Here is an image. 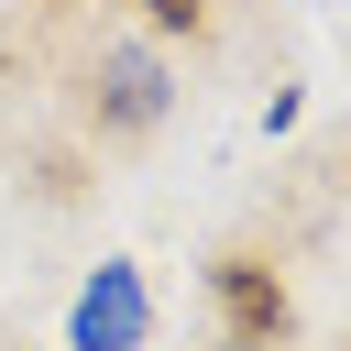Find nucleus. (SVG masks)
I'll use <instances>...</instances> for the list:
<instances>
[{
  "instance_id": "nucleus-1",
  "label": "nucleus",
  "mask_w": 351,
  "mask_h": 351,
  "mask_svg": "<svg viewBox=\"0 0 351 351\" xmlns=\"http://www.w3.org/2000/svg\"><path fill=\"white\" fill-rule=\"evenodd\" d=\"M208 307H219V340H241V351H285V329H296L285 274L252 263V252H219L208 263Z\"/></svg>"
},
{
  "instance_id": "nucleus-3",
  "label": "nucleus",
  "mask_w": 351,
  "mask_h": 351,
  "mask_svg": "<svg viewBox=\"0 0 351 351\" xmlns=\"http://www.w3.org/2000/svg\"><path fill=\"white\" fill-rule=\"evenodd\" d=\"M165 99H176V77H165L154 44H99V66H88V110H99V132H154Z\"/></svg>"
},
{
  "instance_id": "nucleus-4",
  "label": "nucleus",
  "mask_w": 351,
  "mask_h": 351,
  "mask_svg": "<svg viewBox=\"0 0 351 351\" xmlns=\"http://www.w3.org/2000/svg\"><path fill=\"white\" fill-rule=\"evenodd\" d=\"M132 11H143L154 33H208V11H219V0H132Z\"/></svg>"
},
{
  "instance_id": "nucleus-2",
  "label": "nucleus",
  "mask_w": 351,
  "mask_h": 351,
  "mask_svg": "<svg viewBox=\"0 0 351 351\" xmlns=\"http://www.w3.org/2000/svg\"><path fill=\"white\" fill-rule=\"evenodd\" d=\"M154 340V296H143V263H99L66 307V351H143Z\"/></svg>"
},
{
  "instance_id": "nucleus-5",
  "label": "nucleus",
  "mask_w": 351,
  "mask_h": 351,
  "mask_svg": "<svg viewBox=\"0 0 351 351\" xmlns=\"http://www.w3.org/2000/svg\"><path fill=\"white\" fill-rule=\"evenodd\" d=\"M219 351H241V340H219Z\"/></svg>"
}]
</instances>
